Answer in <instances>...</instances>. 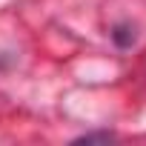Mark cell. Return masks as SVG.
<instances>
[{"label": "cell", "instance_id": "obj_2", "mask_svg": "<svg viewBox=\"0 0 146 146\" xmlns=\"http://www.w3.org/2000/svg\"><path fill=\"white\" fill-rule=\"evenodd\" d=\"M95 140L109 143V140H115V132H89V135H80L78 137V143H95Z\"/></svg>", "mask_w": 146, "mask_h": 146}, {"label": "cell", "instance_id": "obj_1", "mask_svg": "<svg viewBox=\"0 0 146 146\" xmlns=\"http://www.w3.org/2000/svg\"><path fill=\"white\" fill-rule=\"evenodd\" d=\"M112 37H115L117 46H132V43H135V29H132L129 23H120V26H115Z\"/></svg>", "mask_w": 146, "mask_h": 146}]
</instances>
